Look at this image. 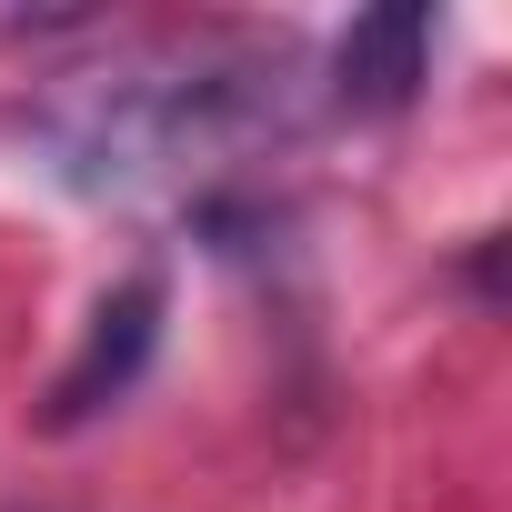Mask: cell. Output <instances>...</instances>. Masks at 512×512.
I'll list each match as a JSON object with an SVG mask.
<instances>
[{
    "label": "cell",
    "mask_w": 512,
    "mask_h": 512,
    "mask_svg": "<svg viewBox=\"0 0 512 512\" xmlns=\"http://www.w3.org/2000/svg\"><path fill=\"white\" fill-rule=\"evenodd\" d=\"M161 322H171V282H161V272L111 282V292L91 302L81 352L61 362V382H51V402H41V432H81V422H101L111 402H131L141 372H151V352H161Z\"/></svg>",
    "instance_id": "cell-2"
},
{
    "label": "cell",
    "mask_w": 512,
    "mask_h": 512,
    "mask_svg": "<svg viewBox=\"0 0 512 512\" xmlns=\"http://www.w3.org/2000/svg\"><path fill=\"white\" fill-rule=\"evenodd\" d=\"M432 41H442V21L422 11V0L362 11V21L332 41V111H362V121L402 111V101L432 81Z\"/></svg>",
    "instance_id": "cell-3"
},
{
    "label": "cell",
    "mask_w": 512,
    "mask_h": 512,
    "mask_svg": "<svg viewBox=\"0 0 512 512\" xmlns=\"http://www.w3.org/2000/svg\"><path fill=\"white\" fill-rule=\"evenodd\" d=\"M292 131V81L282 51L272 61H131L101 81H61L31 111V141L51 151V171L71 191H141L171 181L191 161H241L251 141Z\"/></svg>",
    "instance_id": "cell-1"
}]
</instances>
